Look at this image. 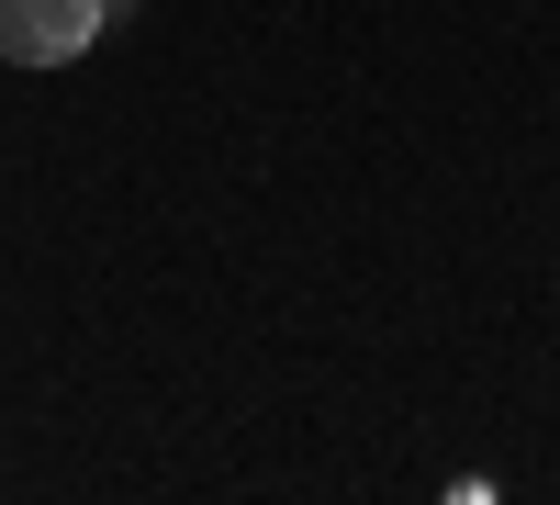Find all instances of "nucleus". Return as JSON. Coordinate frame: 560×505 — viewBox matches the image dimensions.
I'll return each mask as SVG.
<instances>
[{
	"mask_svg": "<svg viewBox=\"0 0 560 505\" xmlns=\"http://www.w3.org/2000/svg\"><path fill=\"white\" fill-rule=\"evenodd\" d=\"M113 0H0V57L12 68H79L102 45Z\"/></svg>",
	"mask_w": 560,
	"mask_h": 505,
	"instance_id": "nucleus-1",
	"label": "nucleus"
}]
</instances>
